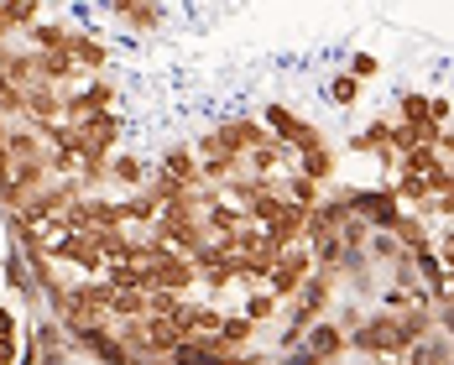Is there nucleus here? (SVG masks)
<instances>
[{
  "label": "nucleus",
  "instance_id": "f257e3e1",
  "mask_svg": "<svg viewBox=\"0 0 454 365\" xmlns=\"http://www.w3.org/2000/svg\"><path fill=\"white\" fill-rule=\"evenodd\" d=\"M412 350V339L403 334V319L397 314H387V308H376L371 319L350 334V355L365 365H381V361H403Z\"/></svg>",
  "mask_w": 454,
  "mask_h": 365
},
{
  "label": "nucleus",
  "instance_id": "f03ea898",
  "mask_svg": "<svg viewBox=\"0 0 454 365\" xmlns=\"http://www.w3.org/2000/svg\"><path fill=\"white\" fill-rule=\"evenodd\" d=\"M262 126H267V136L287 151V157H303V151H314V146H324V131H318L309 115H298L293 105H267L262 115H256Z\"/></svg>",
  "mask_w": 454,
  "mask_h": 365
},
{
  "label": "nucleus",
  "instance_id": "7ed1b4c3",
  "mask_svg": "<svg viewBox=\"0 0 454 365\" xmlns=\"http://www.w3.org/2000/svg\"><path fill=\"white\" fill-rule=\"evenodd\" d=\"M267 141V126L256 120V115H235V120H220L209 136L199 141V151H220V157H235V162H246L256 146Z\"/></svg>",
  "mask_w": 454,
  "mask_h": 365
},
{
  "label": "nucleus",
  "instance_id": "20e7f679",
  "mask_svg": "<svg viewBox=\"0 0 454 365\" xmlns=\"http://www.w3.org/2000/svg\"><path fill=\"white\" fill-rule=\"evenodd\" d=\"M345 198H350V214H356V220H365V225L376 229V235L397 229V220L408 214L392 182H387V188H345Z\"/></svg>",
  "mask_w": 454,
  "mask_h": 365
},
{
  "label": "nucleus",
  "instance_id": "39448f33",
  "mask_svg": "<svg viewBox=\"0 0 454 365\" xmlns=\"http://www.w3.org/2000/svg\"><path fill=\"white\" fill-rule=\"evenodd\" d=\"M193 282H199V272H193V261L178 256V251H162L152 267H141V287L146 292H162V298H188Z\"/></svg>",
  "mask_w": 454,
  "mask_h": 365
},
{
  "label": "nucleus",
  "instance_id": "423d86ee",
  "mask_svg": "<svg viewBox=\"0 0 454 365\" xmlns=\"http://www.w3.org/2000/svg\"><path fill=\"white\" fill-rule=\"evenodd\" d=\"M309 276H314V251H309V245H293V251L277 256L272 276H267V292H272L277 303H293V298L303 292Z\"/></svg>",
  "mask_w": 454,
  "mask_h": 365
},
{
  "label": "nucleus",
  "instance_id": "0eeeda50",
  "mask_svg": "<svg viewBox=\"0 0 454 365\" xmlns=\"http://www.w3.org/2000/svg\"><path fill=\"white\" fill-rule=\"evenodd\" d=\"M68 350H84L94 365H141L121 339H115V329L110 323H90V329H74L68 334Z\"/></svg>",
  "mask_w": 454,
  "mask_h": 365
},
{
  "label": "nucleus",
  "instance_id": "6e6552de",
  "mask_svg": "<svg viewBox=\"0 0 454 365\" xmlns=\"http://www.w3.org/2000/svg\"><path fill=\"white\" fill-rule=\"evenodd\" d=\"M47 251H52V261H63V267L84 272V282H90V276H105V267H110L94 235H58V240H52Z\"/></svg>",
  "mask_w": 454,
  "mask_h": 365
},
{
  "label": "nucleus",
  "instance_id": "1a4fd4ad",
  "mask_svg": "<svg viewBox=\"0 0 454 365\" xmlns=\"http://www.w3.org/2000/svg\"><path fill=\"white\" fill-rule=\"evenodd\" d=\"M350 225V198L345 188L340 193H324V204L309 209V229H303V245H324V240H340V229Z\"/></svg>",
  "mask_w": 454,
  "mask_h": 365
},
{
  "label": "nucleus",
  "instance_id": "9d476101",
  "mask_svg": "<svg viewBox=\"0 0 454 365\" xmlns=\"http://www.w3.org/2000/svg\"><path fill=\"white\" fill-rule=\"evenodd\" d=\"M303 229H309V209H298V204H287L282 214H277L272 225L262 229V245L282 256V251H293V245H303Z\"/></svg>",
  "mask_w": 454,
  "mask_h": 365
},
{
  "label": "nucleus",
  "instance_id": "9b49d317",
  "mask_svg": "<svg viewBox=\"0 0 454 365\" xmlns=\"http://www.w3.org/2000/svg\"><path fill=\"white\" fill-rule=\"evenodd\" d=\"M303 350L318 355L324 365H340V361H350V334H345L334 319H324V323H314V329L303 334Z\"/></svg>",
  "mask_w": 454,
  "mask_h": 365
},
{
  "label": "nucleus",
  "instance_id": "f8f14e48",
  "mask_svg": "<svg viewBox=\"0 0 454 365\" xmlns=\"http://www.w3.org/2000/svg\"><path fill=\"white\" fill-rule=\"evenodd\" d=\"M126 32H157L162 21H168V11L162 5H146V0H115V5H105Z\"/></svg>",
  "mask_w": 454,
  "mask_h": 365
},
{
  "label": "nucleus",
  "instance_id": "ddd939ff",
  "mask_svg": "<svg viewBox=\"0 0 454 365\" xmlns=\"http://www.w3.org/2000/svg\"><path fill=\"white\" fill-rule=\"evenodd\" d=\"M157 173H162V178H173V182H183V188H204V182H199V151H193V146H168V151H162V157H157Z\"/></svg>",
  "mask_w": 454,
  "mask_h": 365
},
{
  "label": "nucleus",
  "instance_id": "4468645a",
  "mask_svg": "<svg viewBox=\"0 0 454 365\" xmlns=\"http://www.w3.org/2000/svg\"><path fill=\"white\" fill-rule=\"evenodd\" d=\"M439 173H450V162L439 157V146H418V151H408V157H397V178L434 182Z\"/></svg>",
  "mask_w": 454,
  "mask_h": 365
},
{
  "label": "nucleus",
  "instance_id": "2eb2a0df",
  "mask_svg": "<svg viewBox=\"0 0 454 365\" xmlns=\"http://www.w3.org/2000/svg\"><path fill=\"white\" fill-rule=\"evenodd\" d=\"M334 173H340V151H334L329 141H324V146H314V151H303V157H298V178L318 182V188H324V182H334Z\"/></svg>",
  "mask_w": 454,
  "mask_h": 365
},
{
  "label": "nucleus",
  "instance_id": "dca6fc26",
  "mask_svg": "<svg viewBox=\"0 0 454 365\" xmlns=\"http://www.w3.org/2000/svg\"><path fill=\"white\" fill-rule=\"evenodd\" d=\"M365 256H371V272H387V276L397 272V267H408V261H412L408 251L397 245V235H392V229H387V235H371Z\"/></svg>",
  "mask_w": 454,
  "mask_h": 365
},
{
  "label": "nucleus",
  "instance_id": "f3484780",
  "mask_svg": "<svg viewBox=\"0 0 454 365\" xmlns=\"http://www.w3.org/2000/svg\"><path fill=\"white\" fill-rule=\"evenodd\" d=\"M251 339H256V323L246 319V314H225L220 334H215V345L230 350V355H246V350H251Z\"/></svg>",
  "mask_w": 454,
  "mask_h": 365
},
{
  "label": "nucleus",
  "instance_id": "a211bd4d",
  "mask_svg": "<svg viewBox=\"0 0 454 365\" xmlns=\"http://www.w3.org/2000/svg\"><path fill=\"white\" fill-rule=\"evenodd\" d=\"M146 178H152V173H146V162H141L137 151H115V157H110L105 182H121V188H131V193H137V188H146Z\"/></svg>",
  "mask_w": 454,
  "mask_h": 365
},
{
  "label": "nucleus",
  "instance_id": "6ab92c4d",
  "mask_svg": "<svg viewBox=\"0 0 454 365\" xmlns=\"http://www.w3.org/2000/svg\"><path fill=\"white\" fill-rule=\"evenodd\" d=\"M392 235H397V245H403L408 256H428V251H434V229H428V220H418V214H403Z\"/></svg>",
  "mask_w": 454,
  "mask_h": 365
},
{
  "label": "nucleus",
  "instance_id": "aec40b11",
  "mask_svg": "<svg viewBox=\"0 0 454 365\" xmlns=\"http://www.w3.org/2000/svg\"><path fill=\"white\" fill-rule=\"evenodd\" d=\"M121 204H126V225L137 220V225L157 229V220H162V204H157V193H152V188H137V193H126Z\"/></svg>",
  "mask_w": 454,
  "mask_h": 365
},
{
  "label": "nucleus",
  "instance_id": "412c9836",
  "mask_svg": "<svg viewBox=\"0 0 454 365\" xmlns=\"http://www.w3.org/2000/svg\"><path fill=\"white\" fill-rule=\"evenodd\" d=\"M454 361V345L444 339V334H434V339H418L408 355H403V365H444Z\"/></svg>",
  "mask_w": 454,
  "mask_h": 365
},
{
  "label": "nucleus",
  "instance_id": "4be33fe9",
  "mask_svg": "<svg viewBox=\"0 0 454 365\" xmlns=\"http://www.w3.org/2000/svg\"><path fill=\"white\" fill-rule=\"evenodd\" d=\"M282 162H293V157H287V151H282V146H277L272 136H267L262 146H256V151H251V157H246V167H251V178H272V173L282 167Z\"/></svg>",
  "mask_w": 454,
  "mask_h": 365
},
{
  "label": "nucleus",
  "instance_id": "5701e85b",
  "mask_svg": "<svg viewBox=\"0 0 454 365\" xmlns=\"http://www.w3.org/2000/svg\"><path fill=\"white\" fill-rule=\"evenodd\" d=\"M277 308H282V303H277L272 292H267V287H256V292H246V308H240V314H246V319L262 329V323H272V319H277Z\"/></svg>",
  "mask_w": 454,
  "mask_h": 365
},
{
  "label": "nucleus",
  "instance_id": "b1692460",
  "mask_svg": "<svg viewBox=\"0 0 454 365\" xmlns=\"http://www.w3.org/2000/svg\"><path fill=\"white\" fill-rule=\"evenodd\" d=\"M361 94H365V84H356L345 68L329 79V99H334V110H356V105H361Z\"/></svg>",
  "mask_w": 454,
  "mask_h": 365
},
{
  "label": "nucleus",
  "instance_id": "393cba45",
  "mask_svg": "<svg viewBox=\"0 0 454 365\" xmlns=\"http://www.w3.org/2000/svg\"><path fill=\"white\" fill-rule=\"evenodd\" d=\"M282 193H287V204H298V209H318V204H324V188L309 182V178H298V173L282 182Z\"/></svg>",
  "mask_w": 454,
  "mask_h": 365
},
{
  "label": "nucleus",
  "instance_id": "a878e982",
  "mask_svg": "<svg viewBox=\"0 0 454 365\" xmlns=\"http://www.w3.org/2000/svg\"><path fill=\"white\" fill-rule=\"evenodd\" d=\"M5 287H11L16 298H32V276H27V261H21V251H16V245L5 251Z\"/></svg>",
  "mask_w": 454,
  "mask_h": 365
},
{
  "label": "nucleus",
  "instance_id": "bb28decb",
  "mask_svg": "<svg viewBox=\"0 0 454 365\" xmlns=\"http://www.w3.org/2000/svg\"><path fill=\"white\" fill-rule=\"evenodd\" d=\"M345 74H350L356 84H371V79H381V58H376V52H350Z\"/></svg>",
  "mask_w": 454,
  "mask_h": 365
},
{
  "label": "nucleus",
  "instance_id": "cd10ccee",
  "mask_svg": "<svg viewBox=\"0 0 454 365\" xmlns=\"http://www.w3.org/2000/svg\"><path fill=\"white\" fill-rule=\"evenodd\" d=\"M365 319H371V308H365V303H345V308L334 314V323H340L345 334H356V329H361Z\"/></svg>",
  "mask_w": 454,
  "mask_h": 365
},
{
  "label": "nucleus",
  "instance_id": "c85d7f7f",
  "mask_svg": "<svg viewBox=\"0 0 454 365\" xmlns=\"http://www.w3.org/2000/svg\"><path fill=\"white\" fill-rule=\"evenodd\" d=\"M434 256H439L444 272H454V225H444L439 235H434Z\"/></svg>",
  "mask_w": 454,
  "mask_h": 365
},
{
  "label": "nucleus",
  "instance_id": "c756f323",
  "mask_svg": "<svg viewBox=\"0 0 454 365\" xmlns=\"http://www.w3.org/2000/svg\"><path fill=\"white\" fill-rule=\"evenodd\" d=\"M199 282H204L209 292H225L230 282H235V272H230V267H209V272H199Z\"/></svg>",
  "mask_w": 454,
  "mask_h": 365
},
{
  "label": "nucleus",
  "instance_id": "7c9ffc66",
  "mask_svg": "<svg viewBox=\"0 0 454 365\" xmlns=\"http://www.w3.org/2000/svg\"><path fill=\"white\" fill-rule=\"evenodd\" d=\"M0 339H21V319H16V308H5V303H0Z\"/></svg>",
  "mask_w": 454,
  "mask_h": 365
},
{
  "label": "nucleus",
  "instance_id": "2f4dec72",
  "mask_svg": "<svg viewBox=\"0 0 454 365\" xmlns=\"http://www.w3.org/2000/svg\"><path fill=\"white\" fill-rule=\"evenodd\" d=\"M272 365H324L318 355H309V350H287L282 361H272Z\"/></svg>",
  "mask_w": 454,
  "mask_h": 365
},
{
  "label": "nucleus",
  "instance_id": "473e14b6",
  "mask_svg": "<svg viewBox=\"0 0 454 365\" xmlns=\"http://www.w3.org/2000/svg\"><path fill=\"white\" fill-rule=\"evenodd\" d=\"M340 365H365V361H356V355H350V361H340Z\"/></svg>",
  "mask_w": 454,
  "mask_h": 365
},
{
  "label": "nucleus",
  "instance_id": "72a5a7b5",
  "mask_svg": "<svg viewBox=\"0 0 454 365\" xmlns=\"http://www.w3.org/2000/svg\"><path fill=\"white\" fill-rule=\"evenodd\" d=\"M444 365H454V361H444Z\"/></svg>",
  "mask_w": 454,
  "mask_h": 365
}]
</instances>
